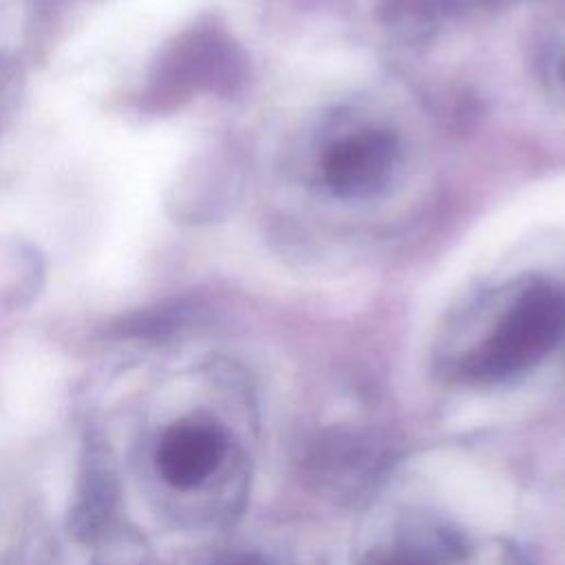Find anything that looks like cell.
<instances>
[{
    "label": "cell",
    "instance_id": "obj_1",
    "mask_svg": "<svg viewBox=\"0 0 565 565\" xmlns=\"http://www.w3.org/2000/svg\"><path fill=\"white\" fill-rule=\"evenodd\" d=\"M565 333V294L545 282H532L512 300L492 335L470 360V371L483 377L516 373L539 362Z\"/></svg>",
    "mask_w": 565,
    "mask_h": 565
},
{
    "label": "cell",
    "instance_id": "obj_2",
    "mask_svg": "<svg viewBox=\"0 0 565 565\" xmlns=\"http://www.w3.org/2000/svg\"><path fill=\"white\" fill-rule=\"evenodd\" d=\"M399 146L393 132L364 126L335 139L322 152V179L340 196H371L395 174Z\"/></svg>",
    "mask_w": 565,
    "mask_h": 565
},
{
    "label": "cell",
    "instance_id": "obj_3",
    "mask_svg": "<svg viewBox=\"0 0 565 565\" xmlns=\"http://www.w3.org/2000/svg\"><path fill=\"white\" fill-rule=\"evenodd\" d=\"M223 455V435L203 422H179L157 448V468L161 477L181 490L203 483Z\"/></svg>",
    "mask_w": 565,
    "mask_h": 565
},
{
    "label": "cell",
    "instance_id": "obj_4",
    "mask_svg": "<svg viewBox=\"0 0 565 565\" xmlns=\"http://www.w3.org/2000/svg\"><path fill=\"white\" fill-rule=\"evenodd\" d=\"M115 505V488L108 477L95 475L88 481V488L79 494V501L73 510V532L82 539H93L102 534L108 523L110 510Z\"/></svg>",
    "mask_w": 565,
    "mask_h": 565
},
{
    "label": "cell",
    "instance_id": "obj_5",
    "mask_svg": "<svg viewBox=\"0 0 565 565\" xmlns=\"http://www.w3.org/2000/svg\"><path fill=\"white\" fill-rule=\"evenodd\" d=\"M547 68H550V79L565 95V44H558L552 51V55L547 60Z\"/></svg>",
    "mask_w": 565,
    "mask_h": 565
},
{
    "label": "cell",
    "instance_id": "obj_6",
    "mask_svg": "<svg viewBox=\"0 0 565 565\" xmlns=\"http://www.w3.org/2000/svg\"><path fill=\"white\" fill-rule=\"evenodd\" d=\"M380 565H424V563H419V561H415L411 556H393V558L382 561Z\"/></svg>",
    "mask_w": 565,
    "mask_h": 565
},
{
    "label": "cell",
    "instance_id": "obj_7",
    "mask_svg": "<svg viewBox=\"0 0 565 565\" xmlns=\"http://www.w3.org/2000/svg\"><path fill=\"white\" fill-rule=\"evenodd\" d=\"M221 565H258V561L252 558V556H241V558H232V561L221 563Z\"/></svg>",
    "mask_w": 565,
    "mask_h": 565
}]
</instances>
